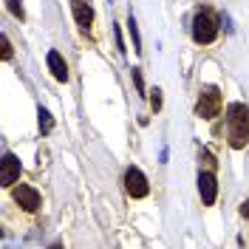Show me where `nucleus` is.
Instances as JSON below:
<instances>
[{
    "label": "nucleus",
    "instance_id": "obj_14",
    "mask_svg": "<svg viewBox=\"0 0 249 249\" xmlns=\"http://www.w3.org/2000/svg\"><path fill=\"white\" fill-rule=\"evenodd\" d=\"M3 60H12V43L6 34H3Z\"/></svg>",
    "mask_w": 249,
    "mask_h": 249
},
{
    "label": "nucleus",
    "instance_id": "obj_13",
    "mask_svg": "<svg viewBox=\"0 0 249 249\" xmlns=\"http://www.w3.org/2000/svg\"><path fill=\"white\" fill-rule=\"evenodd\" d=\"M133 85H136V91H139V93H144V79H142L139 68H133Z\"/></svg>",
    "mask_w": 249,
    "mask_h": 249
},
{
    "label": "nucleus",
    "instance_id": "obj_16",
    "mask_svg": "<svg viewBox=\"0 0 249 249\" xmlns=\"http://www.w3.org/2000/svg\"><path fill=\"white\" fill-rule=\"evenodd\" d=\"M241 215H244V218L249 221V201H244V204H241Z\"/></svg>",
    "mask_w": 249,
    "mask_h": 249
},
{
    "label": "nucleus",
    "instance_id": "obj_7",
    "mask_svg": "<svg viewBox=\"0 0 249 249\" xmlns=\"http://www.w3.org/2000/svg\"><path fill=\"white\" fill-rule=\"evenodd\" d=\"M0 164H3L0 167V181H3V187H15V181L20 178V159L12 153H6Z\"/></svg>",
    "mask_w": 249,
    "mask_h": 249
},
{
    "label": "nucleus",
    "instance_id": "obj_8",
    "mask_svg": "<svg viewBox=\"0 0 249 249\" xmlns=\"http://www.w3.org/2000/svg\"><path fill=\"white\" fill-rule=\"evenodd\" d=\"M71 12H74V20H77L79 29H82V31L91 29L93 9H91V3H88V0H71Z\"/></svg>",
    "mask_w": 249,
    "mask_h": 249
},
{
    "label": "nucleus",
    "instance_id": "obj_15",
    "mask_svg": "<svg viewBox=\"0 0 249 249\" xmlns=\"http://www.w3.org/2000/svg\"><path fill=\"white\" fill-rule=\"evenodd\" d=\"M150 105H153V110L161 108V91H153V96H150Z\"/></svg>",
    "mask_w": 249,
    "mask_h": 249
},
{
    "label": "nucleus",
    "instance_id": "obj_2",
    "mask_svg": "<svg viewBox=\"0 0 249 249\" xmlns=\"http://www.w3.org/2000/svg\"><path fill=\"white\" fill-rule=\"evenodd\" d=\"M218 37V20L210 9H201L198 15L193 17V40L201 43V46H210Z\"/></svg>",
    "mask_w": 249,
    "mask_h": 249
},
{
    "label": "nucleus",
    "instance_id": "obj_5",
    "mask_svg": "<svg viewBox=\"0 0 249 249\" xmlns=\"http://www.w3.org/2000/svg\"><path fill=\"white\" fill-rule=\"evenodd\" d=\"M12 198H15V204H20L26 213H34V210L40 207V193H37L34 187H29V184H15Z\"/></svg>",
    "mask_w": 249,
    "mask_h": 249
},
{
    "label": "nucleus",
    "instance_id": "obj_10",
    "mask_svg": "<svg viewBox=\"0 0 249 249\" xmlns=\"http://www.w3.org/2000/svg\"><path fill=\"white\" fill-rule=\"evenodd\" d=\"M37 116H40V130H43V133H51V127H54L51 113H48L46 108H40V110H37Z\"/></svg>",
    "mask_w": 249,
    "mask_h": 249
},
{
    "label": "nucleus",
    "instance_id": "obj_1",
    "mask_svg": "<svg viewBox=\"0 0 249 249\" xmlns=\"http://www.w3.org/2000/svg\"><path fill=\"white\" fill-rule=\"evenodd\" d=\"M227 139L230 147L241 150L249 142V108L244 102H232L227 108Z\"/></svg>",
    "mask_w": 249,
    "mask_h": 249
},
{
    "label": "nucleus",
    "instance_id": "obj_6",
    "mask_svg": "<svg viewBox=\"0 0 249 249\" xmlns=\"http://www.w3.org/2000/svg\"><path fill=\"white\" fill-rule=\"evenodd\" d=\"M198 193H201V201L207 204V207H213L218 198V178L213 170L207 173H198Z\"/></svg>",
    "mask_w": 249,
    "mask_h": 249
},
{
    "label": "nucleus",
    "instance_id": "obj_9",
    "mask_svg": "<svg viewBox=\"0 0 249 249\" xmlns=\"http://www.w3.org/2000/svg\"><path fill=\"white\" fill-rule=\"evenodd\" d=\"M48 68H51V74H54V79H60V82H68V65H65V60H62L60 51H48Z\"/></svg>",
    "mask_w": 249,
    "mask_h": 249
},
{
    "label": "nucleus",
    "instance_id": "obj_3",
    "mask_svg": "<svg viewBox=\"0 0 249 249\" xmlns=\"http://www.w3.org/2000/svg\"><path fill=\"white\" fill-rule=\"evenodd\" d=\"M221 91H218L215 85H204L201 91H198V105H196V113L201 116V119H215L218 113H221Z\"/></svg>",
    "mask_w": 249,
    "mask_h": 249
},
{
    "label": "nucleus",
    "instance_id": "obj_12",
    "mask_svg": "<svg viewBox=\"0 0 249 249\" xmlns=\"http://www.w3.org/2000/svg\"><path fill=\"white\" fill-rule=\"evenodd\" d=\"M6 3H9V9H12V15H15V17H20V20L26 17V12H23V3H20V0H6Z\"/></svg>",
    "mask_w": 249,
    "mask_h": 249
},
{
    "label": "nucleus",
    "instance_id": "obj_4",
    "mask_svg": "<svg viewBox=\"0 0 249 249\" xmlns=\"http://www.w3.org/2000/svg\"><path fill=\"white\" fill-rule=\"evenodd\" d=\"M124 190L133 196V198H144L147 193H150V184H147V178H144V173L139 167H127L124 170Z\"/></svg>",
    "mask_w": 249,
    "mask_h": 249
},
{
    "label": "nucleus",
    "instance_id": "obj_11",
    "mask_svg": "<svg viewBox=\"0 0 249 249\" xmlns=\"http://www.w3.org/2000/svg\"><path fill=\"white\" fill-rule=\"evenodd\" d=\"M127 31L133 37V51H142V37H139V29H136V20L133 17H127Z\"/></svg>",
    "mask_w": 249,
    "mask_h": 249
}]
</instances>
